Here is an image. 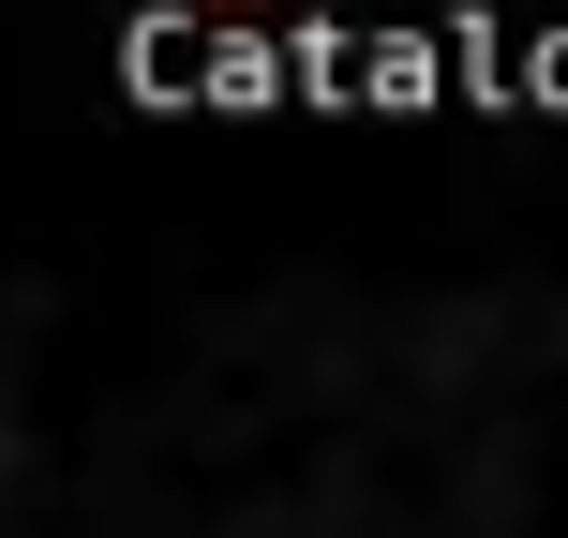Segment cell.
<instances>
[{"instance_id":"1","label":"cell","mask_w":568,"mask_h":538,"mask_svg":"<svg viewBox=\"0 0 568 538\" xmlns=\"http://www.w3.org/2000/svg\"><path fill=\"white\" fill-rule=\"evenodd\" d=\"M210 30H225V16L150 0V16L120 30V90H135V105H210Z\"/></svg>"},{"instance_id":"2","label":"cell","mask_w":568,"mask_h":538,"mask_svg":"<svg viewBox=\"0 0 568 538\" xmlns=\"http://www.w3.org/2000/svg\"><path fill=\"white\" fill-rule=\"evenodd\" d=\"M419 105H464V75H449V30L389 16V30H374V120H419Z\"/></svg>"},{"instance_id":"3","label":"cell","mask_w":568,"mask_h":538,"mask_svg":"<svg viewBox=\"0 0 568 538\" xmlns=\"http://www.w3.org/2000/svg\"><path fill=\"white\" fill-rule=\"evenodd\" d=\"M210 105H225V120L300 105V60H284V30H255V16H225V30H210Z\"/></svg>"},{"instance_id":"4","label":"cell","mask_w":568,"mask_h":538,"mask_svg":"<svg viewBox=\"0 0 568 538\" xmlns=\"http://www.w3.org/2000/svg\"><path fill=\"white\" fill-rule=\"evenodd\" d=\"M449 75H464V105H479V120L524 105V30L494 16V0H464V16H449Z\"/></svg>"},{"instance_id":"5","label":"cell","mask_w":568,"mask_h":538,"mask_svg":"<svg viewBox=\"0 0 568 538\" xmlns=\"http://www.w3.org/2000/svg\"><path fill=\"white\" fill-rule=\"evenodd\" d=\"M284 60H300V105H344V120L374 105V30L314 16V30H284Z\"/></svg>"},{"instance_id":"6","label":"cell","mask_w":568,"mask_h":538,"mask_svg":"<svg viewBox=\"0 0 568 538\" xmlns=\"http://www.w3.org/2000/svg\"><path fill=\"white\" fill-rule=\"evenodd\" d=\"M524 105L568 120V30H524Z\"/></svg>"}]
</instances>
